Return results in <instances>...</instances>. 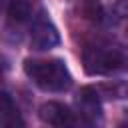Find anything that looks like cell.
Instances as JSON below:
<instances>
[{"mask_svg":"<svg viewBox=\"0 0 128 128\" xmlns=\"http://www.w3.org/2000/svg\"><path fill=\"white\" fill-rule=\"evenodd\" d=\"M40 118H42V122H46L54 128H80L76 114L60 102L42 104L40 106Z\"/></svg>","mask_w":128,"mask_h":128,"instance_id":"5","label":"cell"},{"mask_svg":"<svg viewBox=\"0 0 128 128\" xmlns=\"http://www.w3.org/2000/svg\"><path fill=\"white\" fill-rule=\"evenodd\" d=\"M0 6H2V2H0Z\"/></svg>","mask_w":128,"mask_h":128,"instance_id":"11","label":"cell"},{"mask_svg":"<svg viewBox=\"0 0 128 128\" xmlns=\"http://www.w3.org/2000/svg\"><path fill=\"white\" fill-rule=\"evenodd\" d=\"M80 128H100L102 126V104L100 96L94 88L86 86L76 96V110H74Z\"/></svg>","mask_w":128,"mask_h":128,"instance_id":"3","label":"cell"},{"mask_svg":"<svg viewBox=\"0 0 128 128\" xmlns=\"http://www.w3.org/2000/svg\"><path fill=\"white\" fill-rule=\"evenodd\" d=\"M118 128H128V122H124V124H120Z\"/></svg>","mask_w":128,"mask_h":128,"instance_id":"10","label":"cell"},{"mask_svg":"<svg viewBox=\"0 0 128 128\" xmlns=\"http://www.w3.org/2000/svg\"><path fill=\"white\" fill-rule=\"evenodd\" d=\"M0 128H24V118L12 96L0 90Z\"/></svg>","mask_w":128,"mask_h":128,"instance_id":"7","label":"cell"},{"mask_svg":"<svg viewBox=\"0 0 128 128\" xmlns=\"http://www.w3.org/2000/svg\"><path fill=\"white\" fill-rule=\"evenodd\" d=\"M78 14L88 22H100L104 16V8L100 0H78Z\"/></svg>","mask_w":128,"mask_h":128,"instance_id":"8","label":"cell"},{"mask_svg":"<svg viewBox=\"0 0 128 128\" xmlns=\"http://www.w3.org/2000/svg\"><path fill=\"white\" fill-rule=\"evenodd\" d=\"M42 14L40 0H10L8 6V22L14 26H24L34 22Z\"/></svg>","mask_w":128,"mask_h":128,"instance_id":"6","label":"cell"},{"mask_svg":"<svg viewBox=\"0 0 128 128\" xmlns=\"http://www.w3.org/2000/svg\"><path fill=\"white\" fill-rule=\"evenodd\" d=\"M60 42V36H58V30L56 26L44 16V12L32 22L30 26V46L34 50H50L54 46H58Z\"/></svg>","mask_w":128,"mask_h":128,"instance_id":"4","label":"cell"},{"mask_svg":"<svg viewBox=\"0 0 128 128\" xmlns=\"http://www.w3.org/2000/svg\"><path fill=\"white\" fill-rule=\"evenodd\" d=\"M82 64L84 70L92 76H104V74H114L120 70L128 68V58L122 50L96 42V44H86L82 50Z\"/></svg>","mask_w":128,"mask_h":128,"instance_id":"2","label":"cell"},{"mask_svg":"<svg viewBox=\"0 0 128 128\" xmlns=\"http://www.w3.org/2000/svg\"><path fill=\"white\" fill-rule=\"evenodd\" d=\"M26 76L46 92H64L72 86V76L64 60L46 58V60H26Z\"/></svg>","mask_w":128,"mask_h":128,"instance_id":"1","label":"cell"},{"mask_svg":"<svg viewBox=\"0 0 128 128\" xmlns=\"http://www.w3.org/2000/svg\"><path fill=\"white\" fill-rule=\"evenodd\" d=\"M118 12L128 16V0H118Z\"/></svg>","mask_w":128,"mask_h":128,"instance_id":"9","label":"cell"}]
</instances>
